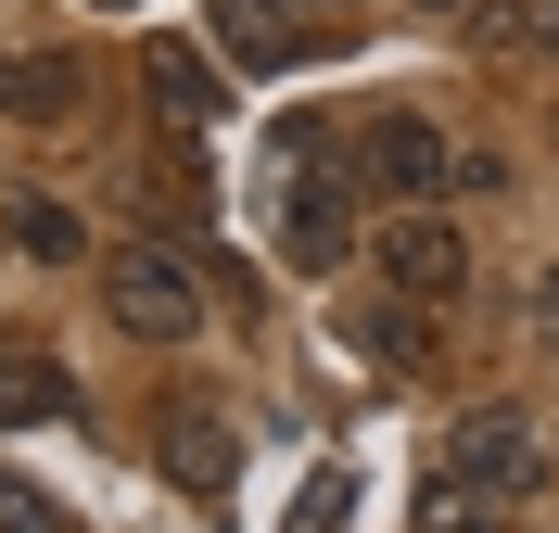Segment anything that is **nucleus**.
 Returning a JSON list of instances; mask_svg holds the SVG:
<instances>
[{
  "label": "nucleus",
  "mask_w": 559,
  "mask_h": 533,
  "mask_svg": "<svg viewBox=\"0 0 559 533\" xmlns=\"http://www.w3.org/2000/svg\"><path fill=\"white\" fill-rule=\"evenodd\" d=\"M356 178H369V141L356 128H318V114H293L267 141V229L293 267H344L356 242Z\"/></svg>",
  "instance_id": "obj_1"
},
{
  "label": "nucleus",
  "mask_w": 559,
  "mask_h": 533,
  "mask_svg": "<svg viewBox=\"0 0 559 533\" xmlns=\"http://www.w3.org/2000/svg\"><path fill=\"white\" fill-rule=\"evenodd\" d=\"M432 483H457V496H484V508H522V496H547V432L522 407H484V420L445 432V470Z\"/></svg>",
  "instance_id": "obj_2"
},
{
  "label": "nucleus",
  "mask_w": 559,
  "mask_h": 533,
  "mask_svg": "<svg viewBox=\"0 0 559 533\" xmlns=\"http://www.w3.org/2000/svg\"><path fill=\"white\" fill-rule=\"evenodd\" d=\"M103 318L128 330V343H191V330H204V280L178 267V242H128L103 267Z\"/></svg>",
  "instance_id": "obj_3"
},
{
  "label": "nucleus",
  "mask_w": 559,
  "mask_h": 533,
  "mask_svg": "<svg viewBox=\"0 0 559 533\" xmlns=\"http://www.w3.org/2000/svg\"><path fill=\"white\" fill-rule=\"evenodd\" d=\"M369 254H382V280L407 292V305H457V292H471V242H457L432 204L382 216V229H369Z\"/></svg>",
  "instance_id": "obj_4"
},
{
  "label": "nucleus",
  "mask_w": 559,
  "mask_h": 533,
  "mask_svg": "<svg viewBox=\"0 0 559 533\" xmlns=\"http://www.w3.org/2000/svg\"><path fill=\"white\" fill-rule=\"evenodd\" d=\"M369 178H382V191H407V204H432V191H445V178H471V191H484V153H457L445 128H419V114H382V128H369Z\"/></svg>",
  "instance_id": "obj_5"
},
{
  "label": "nucleus",
  "mask_w": 559,
  "mask_h": 533,
  "mask_svg": "<svg viewBox=\"0 0 559 533\" xmlns=\"http://www.w3.org/2000/svg\"><path fill=\"white\" fill-rule=\"evenodd\" d=\"M216 51L242 76H280V64H306L318 51V26L306 13H280V0H216Z\"/></svg>",
  "instance_id": "obj_6"
},
{
  "label": "nucleus",
  "mask_w": 559,
  "mask_h": 533,
  "mask_svg": "<svg viewBox=\"0 0 559 533\" xmlns=\"http://www.w3.org/2000/svg\"><path fill=\"white\" fill-rule=\"evenodd\" d=\"M0 420H76V381H64V355H38L0 330Z\"/></svg>",
  "instance_id": "obj_7"
},
{
  "label": "nucleus",
  "mask_w": 559,
  "mask_h": 533,
  "mask_svg": "<svg viewBox=\"0 0 559 533\" xmlns=\"http://www.w3.org/2000/svg\"><path fill=\"white\" fill-rule=\"evenodd\" d=\"M0 114L64 128V114H76V51H26V64H0Z\"/></svg>",
  "instance_id": "obj_8"
},
{
  "label": "nucleus",
  "mask_w": 559,
  "mask_h": 533,
  "mask_svg": "<svg viewBox=\"0 0 559 533\" xmlns=\"http://www.w3.org/2000/svg\"><path fill=\"white\" fill-rule=\"evenodd\" d=\"M166 470L191 496H229V420H216V407H178L166 420Z\"/></svg>",
  "instance_id": "obj_9"
},
{
  "label": "nucleus",
  "mask_w": 559,
  "mask_h": 533,
  "mask_svg": "<svg viewBox=\"0 0 559 533\" xmlns=\"http://www.w3.org/2000/svg\"><path fill=\"white\" fill-rule=\"evenodd\" d=\"M419 318H432V305H344V343L369 355V368H419Z\"/></svg>",
  "instance_id": "obj_10"
},
{
  "label": "nucleus",
  "mask_w": 559,
  "mask_h": 533,
  "mask_svg": "<svg viewBox=\"0 0 559 533\" xmlns=\"http://www.w3.org/2000/svg\"><path fill=\"white\" fill-rule=\"evenodd\" d=\"M153 102L178 114V141H204V114H216V76L178 51V38H153Z\"/></svg>",
  "instance_id": "obj_11"
},
{
  "label": "nucleus",
  "mask_w": 559,
  "mask_h": 533,
  "mask_svg": "<svg viewBox=\"0 0 559 533\" xmlns=\"http://www.w3.org/2000/svg\"><path fill=\"white\" fill-rule=\"evenodd\" d=\"M0 229H13V254H26V267H76V254H90V229H76V204H13Z\"/></svg>",
  "instance_id": "obj_12"
},
{
  "label": "nucleus",
  "mask_w": 559,
  "mask_h": 533,
  "mask_svg": "<svg viewBox=\"0 0 559 533\" xmlns=\"http://www.w3.org/2000/svg\"><path fill=\"white\" fill-rule=\"evenodd\" d=\"M484 38H522V51H559V0H471Z\"/></svg>",
  "instance_id": "obj_13"
},
{
  "label": "nucleus",
  "mask_w": 559,
  "mask_h": 533,
  "mask_svg": "<svg viewBox=\"0 0 559 533\" xmlns=\"http://www.w3.org/2000/svg\"><path fill=\"white\" fill-rule=\"evenodd\" d=\"M0 533H76V521L38 496V483H13V470H0Z\"/></svg>",
  "instance_id": "obj_14"
},
{
  "label": "nucleus",
  "mask_w": 559,
  "mask_h": 533,
  "mask_svg": "<svg viewBox=\"0 0 559 533\" xmlns=\"http://www.w3.org/2000/svg\"><path fill=\"white\" fill-rule=\"evenodd\" d=\"M419 533H496L484 496H457V483H432V508H419Z\"/></svg>",
  "instance_id": "obj_15"
},
{
  "label": "nucleus",
  "mask_w": 559,
  "mask_h": 533,
  "mask_svg": "<svg viewBox=\"0 0 559 533\" xmlns=\"http://www.w3.org/2000/svg\"><path fill=\"white\" fill-rule=\"evenodd\" d=\"M344 496H356L344 470H318V483H306V508H293V533H331V521H344Z\"/></svg>",
  "instance_id": "obj_16"
},
{
  "label": "nucleus",
  "mask_w": 559,
  "mask_h": 533,
  "mask_svg": "<svg viewBox=\"0 0 559 533\" xmlns=\"http://www.w3.org/2000/svg\"><path fill=\"white\" fill-rule=\"evenodd\" d=\"M522 330H534V343H547V355H559V267H547V280H534V292H522Z\"/></svg>",
  "instance_id": "obj_17"
},
{
  "label": "nucleus",
  "mask_w": 559,
  "mask_h": 533,
  "mask_svg": "<svg viewBox=\"0 0 559 533\" xmlns=\"http://www.w3.org/2000/svg\"><path fill=\"white\" fill-rule=\"evenodd\" d=\"M280 13H306V26H331V13H356V0H280Z\"/></svg>",
  "instance_id": "obj_18"
},
{
  "label": "nucleus",
  "mask_w": 559,
  "mask_h": 533,
  "mask_svg": "<svg viewBox=\"0 0 559 533\" xmlns=\"http://www.w3.org/2000/svg\"><path fill=\"white\" fill-rule=\"evenodd\" d=\"M419 13H471V0H419Z\"/></svg>",
  "instance_id": "obj_19"
}]
</instances>
